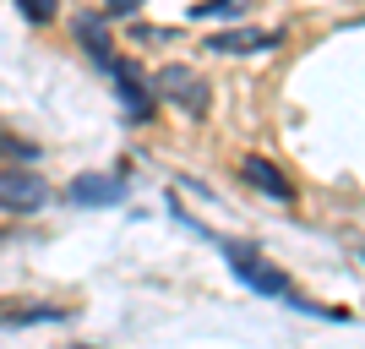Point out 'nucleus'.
I'll list each match as a JSON object with an SVG mask.
<instances>
[{
    "mask_svg": "<svg viewBox=\"0 0 365 349\" xmlns=\"http://www.w3.org/2000/svg\"><path fill=\"white\" fill-rule=\"evenodd\" d=\"M218 251H224L229 273L240 278L251 295H262V300H284V305H300V311H317V305L305 300L300 289H294V278L284 273V268H273V262L262 257L257 246H240V241H218Z\"/></svg>",
    "mask_w": 365,
    "mask_h": 349,
    "instance_id": "obj_1",
    "label": "nucleus"
},
{
    "mask_svg": "<svg viewBox=\"0 0 365 349\" xmlns=\"http://www.w3.org/2000/svg\"><path fill=\"white\" fill-rule=\"evenodd\" d=\"M153 93L169 98V104H180L185 115H207V104H213V88L197 71H185V66H164V71L153 76Z\"/></svg>",
    "mask_w": 365,
    "mask_h": 349,
    "instance_id": "obj_2",
    "label": "nucleus"
},
{
    "mask_svg": "<svg viewBox=\"0 0 365 349\" xmlns=\"http://www.w3.org/2000/svg\"><path fill=\"white\" fill-rule=\"evenodd\" d=\"M49 202V186L38 169H0V213H16V218H28Z\"/></svg>",
    "mask_w": 365,
    "mask_h": 349,
    "instance_id": "obj_3",
    "label": "nucleus"
},
{
    "mask_svg": "<svg viewBox=\"0 0 365 349\" xmlns=\"http://www.w3.org/2000/svg\"><path fill=\"white\" fill-rule=\"evenodd\" d=\"M125 191H131L125 175H76L66 186V202H76V208H120Z\"/></svg>",
    "mask_w": 365,
    "mask_h": 349,
    "instance_id": "obj_4",
    "label": "nucleus"
},
{
    "mask_svg": "<svg viewBox=\"0 0 365 349\" xmlns=\"http://www.w3.org/2000/svg\"><path fill=\"white\" fill-rule=\"evenodd\" d=\"M202 44L213 49V55H267V49H278L284 44V33H251V28H240V33H213V39H202Z\"/></svg>",
    "mask_w": 365,
    "mask_h": 349,
    "instance_id": "obj_5",
    "label": "nucleus"
},
{
    "mask_svg": "<svg viewBox=\"0 0 365 349\" xmlns=\"http://www.w3.org/2000/svg\"><path fill=\"white\" fill-rule=\"evenodd\" d=\"M240 175H245L251 186H257V191H267L273 202H289V197H294V186L284 181V175H278V164H273V158H245V164H240Z\"/></svg>",
    "mask_w": 365,
    "mask_h": 349,
    "instance_id": "obj_6",
    "label": "nucleus"
},
{
    "mask_svg": "<svg viewBox=\"0 0 365 349\" xmlns=\"http://www.w3.org/2000/svg\"><path fill=\"white\" fill-rule=\"evenodd\" d=\"M115 93H120V104L131 109V121H153V98H148V88L137 82V66L115 61Z\"/></svg>",
    "mask_w": 365,
    "mask_h": 349,
    "instance_id": "obj_7",
    "label": "nucleus"
},
{
    "mask_svg": "<svg viewBox=\"0 0 365 349\" xmlns=\"http://www.w3.org/2000/svg\"><path fill=\"white\" fill-rule=\"evenodd\" d=\"M71 305H0V328H33V322H66Z\"/></svg>",
    "mask_w": 365,
    "mask_h": 349,
    "instance_id": "obj_8",
    "label": "nucleus"
},
{
    "mask_svg": "<svg viewBox=\"0 0 365 349\" xmlns=\"http://www.w3.org/2000/svg\"><path fill=\"white\" fill-rule=\"evenodd\" d=\"M76 39H82V49H88L98 66H115V55H109V39H104V28H98V22H76Z\"/></svg>",
    "mask_w": 365,
    "mask_h": 349,
    "instance_id": "obj_9",
    "label": "nucleus"
},
{
    "mask_svg": "<svg viewBox=\"0 0 365 349\" xmlns=\"http://www.w3.org/2000/svg\"><path fill=\"white\" fill-rule=\"evenodd\" d=\"M0 158H11V164H33V158H38V148H33V142H22V137H11V131L0 126Z\"/></svg>",
    "mask_w": 365,
    "mask_h": 349,
    "instance_id": "obj_10",
    "label": "nucleus"
},
{
    "mask_svg": "<svg viewBox=\"0 0 365 349\" xmlns=\"http://www.w3.org/2000/svg\"><path fill=\"white\" fill-rule=\"evenodd\" d=\"M245 6H251V0H197L191 16H197V22H207V16H240Z\"/></svg>",
    "mask_w": 365,
    "mask_h": 349,
    "instance_id": "obj_11",
    "label": "nucleus"
},
{
    "mask_svg": "<svg viewBox=\"0 0 365 349\" xmlns=\"http://www.w3.org/2000/svg\"><path fill=\"white\" fill-rule=\"evenodd\" d=\"M16 6H22V16H28V22H55V11H61L55 0H16Z\"/></svg>",
    "mask_w": 365,
    "mask_h": 349,
    "instance_id": "obj_12",
    "label": "nucleus"
},
{
    "mask_svg": "<svg viewBox=\"0 0 365 349\" xmlns=\"http://www.w3.org/2000/svg\"><path fill=\"white\" fill-rule=\"evenodd\" d=\"M142 6H148V0H104L109 16H131V11H142Z\"/></svg>",
    "mask_w": 365,
    "mask_h": 349,
    "instance_id": "obj_13",
    "label": "nucleus"
}]
</instances>
